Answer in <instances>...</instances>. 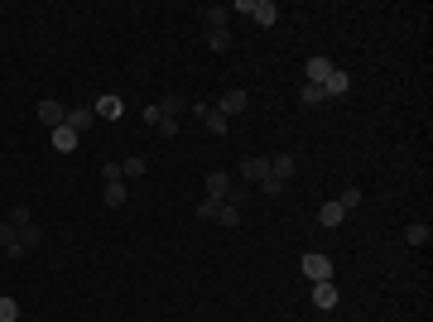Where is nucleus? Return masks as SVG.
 <instances>
[{
  "label": "nucleus",
  "instance_id": "obj_12",
  "mask_svg": "<svg viewBox=\"0 0 433 322\" xmlns=\"http://www.w3.org/2000/svg\"><path fill=\"white\" fill-rule=\"evenodd\" d=\"M270 173L279 178V183H289V178L298 173V159H294V154H274V159H270Z\"/></svg>",
  "mask_w": 433,
  "mask_h": 322
},
{
  "label": "nucleus",
  "instance_id": "obj_14",
  "mask_svg": "<svg viewBox=\"0 0 433 322\" xmlns=\"http://www.w3.org/2000/svg\"><path fill=\"white\" fill-rule=\"evenodd\" d=\"M49 140H54V149H58V154H78V130H68V125H58V130L49 135Z\"/></svg>",
  "mask_w": 433,
  "mask_h": 322
},
{
  "label": "nucleus",
  "instance_id": "obj_17",
  "mask_svg": "<svg viewBox=\"0 0 433 322\" xmlns=\"http://www.w3.org/2000/svg\"><path fill=\"white\" fill-rule=\"evenodd\" d=\"M0 250H5L10 260H15V255H25V250H20V231H15L10 221H0Z\"/></svg>",
  "mask_w": 433,
  "mask_h": 322
},
{
  "label": "nucleus",
  "instance_id": "obj_11",
  "mask_svg": "<svg viewBox=\"0 0 433 322\" xmlns=\"http://www.w3.org/2000/svg\"><path fill=\"white\" fill-rule=\"evenodd\" d=\"M313 308H323V313L337 308V284H332V279H327V284H313Z\"/></svg>",
  "mask_w": 433,
  "mask_h": 322
},
{
  "label": "nucleus",
  "instance_id": "obj_7",
  "mask_svg": "<svg viewBox=\"0 0 433 322\" xmlns=\"http://www.w3.org/2000/svg\"><path fill=\"white\" fill-rule=\"evenodd\" d=\"M207 197H212V202H226V197H231V178H226L221 168L207 173Z\"/></svg>",
  "mask_w": 433,
  "mask_h": 322
},
{
  "label": "nucleus",
  "instance_id": "obj_20",
  "mask_svg": "<svg viewBox=\"0 0 433 322\" xmlns=\"http://www.w3.org/2000/svg\"><path fill=\"white\" fill-rule=\"evenodd\" d=\"M207 49H212V54H226V49H231V29H207Z\"/></svg>",
  "mask_w": 433,
  "mask_h": 322
},
{
  "label": "nucleus",
  "instance_id": "obj_5",
  "mask_svg": "<svg viewBox=\"0 0 433 322\" xmlns=\"http://www.w3.org/2000/svg\"><path fill=\"white\" fill-rule=\"evenodd\" d=\"M92 116H106V120H121V116H126V101H121L116 92H106V97H97V106H92Z\"/></svg>",
  "mask_w": 433,
  "mask_h": 322
},
{
  "label": "nucleus",
  "instance_id": "obj_9",
  "mask_svg": "<svg viewBox=\"0 0 433 322\" xmlns=\"http://www.w3.org/2000/svg\"><path fill=\"white\" fill-rule=\"evenodd\" d=\"M241 178H245V183H265V178H270V159H260V154L245 159L241 163Z\"/></svg>",
  "mask_w": 433,
  "mask_h": 322
},
{
  "label": "nucleus",
  "instance_id": "obj_15",
  "mask_svg": "<svg viewBox=\"0 0 433 322\" xmlns=\"http://www.w3.org/2000/svg\"><path fill=\"white\" fill-rule=\"evenodd\" d=\"M159 116H169V120H183V116H188V101L169 92V97H159Z\"/></svg>",
  "mask_w": 433,
  "mask_h": 322
},
{
  "label": "nucleus",
  "instance_id": "obj_27",
  "mask_svg": "<svg viewBox=\"0 0 433 322\" xmlns=\"http://www.w3.org/2000/svg\"><path fill=\"white\" fill-rule=\"evenodd\" d=\"M216 212H221V202H212V197L197 202V216H202V221H216Z\"/></svg>",
  "mask_w": 433,
  "mask_h": 322
},
{
  "label": "nucleus",
  "instance_id": "obj_1",
  "mask_svg": "<svg viewBox=\"0 0 433 322\" xmlns=\"http://www.w3.org/2000/svg\"><path fill=\"white\" fill-rule=\"evenodd\" d=\"M231 10H236V15H250L255 25H274V20H279V5H274V0H236Z\"/></svg>",
  "mask_w": 433,
  "mask_h": 322
},
{
  "label": "nucleus",
  "instance_id": "obj_25",
  "mask_svg": "<svg viewBox=\"0 0 433 322\" xmlns=\"http://www.w3.org/2000/svg\"><path fill=\"white\" fill-rule=\"evenodd\" d=\"M323 87H313V82H303V106H323Z\"/></svg>",
  "mask_w": 433,
  "mask_h": 322
},
{
  "label": "nucleus",
  "instance_id": "obj_19",
  "mask_svg": "<svg viewBox=\"0 0 433 322\" xmlns=\"http://www.w3.org/2000/svg\"><path fill=\"white\" fill-rule=\"evenodd\" d=\"M429 236H433L429 221H409V226H405V241L409 245H429Z\"/></svg>",
  "mask_w": 433,
  "mask_h": 322
},
{
  "label": "nucleus",
  "instance_id": "obj_4",
  "mask_svg": "<svg viewBox=\"0 0 433 322\" xmlns=\"http://www.w3.org/2000/svg\"><path fill=\"white\" fill-rule=\"evenodd\" d=\"M39 120H44L49 130H58V125L68 120V106H63V101H54V97H49V101H39Z\"/></svg>",
  "mask_w": 433,
  "mask_h": 322
},
{
  "label": "nucleus",
  "instance_id": "obj_3",
  "mask_svg": "<svg viewBox=\"0 0 433 322\" xmlns=\"http://www.w3.org/2000/svg\"><path fill=\"white\" fill-rule=\"evenodd\" d=\"M245 106H250V97H245L241 87H231V92H221V101H216V111H221L226 120H231V116H241Z\"/></svg>",
  "mask_w": 433,
  "mask_h": 322
},
{
  "label": "nucleus",
  "instance_id": "obj_30",
  "mask_svg": "<svg viewBox=\"0 0 433 322\" xmlns=\"http://www.w3.org/2000/svg\"><path fill=\"white\" fill-rule=\"evenodd\" d=\"M337 202H342V207H347V212H352L356 202H361V188H347V192H342V197H337Z\"/></svg>",
  "mask_w": 433,
  "mask_h": 322
},
{
  "label": "nucleus",
  "instance_id": "obj_23",
  "mask_svg": "<svg viewBox=\"0 0 433 322\" xmlns=\"http://www.w3.org/2000/svg\"><path fill=\"white\" fill-rule=\"evenodd\" d=\"M216 221H221V226H241V207H236V202H221Z\"/></svg>",
  "mask_w": 433,
  "mask_h": 322
},
{
  "label": "nucleus",
  "instance_id": "obj_13",
  "mask_svg": "<svg viewBox=\"0 0 433 322\" xmlns=\"http://www.w3.org/2000/svg\"><path fill=\"white\" fill-rule=\"evenodd\" d=\"M197 15H202V25H207V29H226V20H231V10H226V5H202Z\"/></svg>",
  "mask_w": 433,
  "mask_h": 322
},
{
  "label": "nucleus",
  "instance_id": "obj_18",
  "mask_svg": "<svg viewBox=\"0 0 433 322\" xmlns=\"http://www.w3.org/2000/svg\"><path fill=\"white\" fill-rule=\"evenodd\" d=\"M92 120H97V116H92V106H68V120H63V125H68V130H87V125H92Z\"/></svg>",
  "mask_w": 433,
  "mask_h": 322
},
{
  "label": "nucleus",
  "instance_id": "obj_10",
  "mask_svg": "<svg viewBox=\"0 0 433 322\" xmlns=\"http://www.w3.org/2000/svg\"><path fill=\"white\" fill-rule=\"evenodd\" d=\"M342 221H347V207H342V202H323V207H318V226L332 231V226H342Z\"/></svg>",
  "mask_w": 433,
  "mask_h": 322
},
{
  "label": "nucleus",
  "instance_id": "obj_16",
  "mask_svg": "<svg viewBox=\"0 0 433 322\" xmlns=\"http://www.w3.org/2000/svg\"><path fill=\"white\" fill-rule=\"evenodd\" d=\"M102 202H106V207H126V202H130V188H126V178H116V183H106V192H102Z\"/></svg>",
  "mask_w": 433,
  "mask_h": 322
},
{
  "label": "nucleus",
  "instance_id": "obj_21",
  "mask_svg": "<svg viewBox=\"0 0 433 322\" xmlns=\"http://www.w3.org/2000/svg\"><path fill=\"white\" fill-rule=\"evenodd\" d=\"M44 241V231H39V221H29V226H20V250H29V245Z\"/></svg>",
  "mask_w": 433,
  "mask_h": 322
},
{
  "label": "nucleus",
  "instance_id": "obj_28",
  "mask_svg": "<svg viewBox=\"0 0 433 322\" xmlns=\"http://www.w3.org/2000/svg\"><path fill=\"white\" fill-rule=\"evenodd\" d=\"M154 130H159V140H173V135L183 130V125H178V120H169V116H164L159 125H154Z\"/></svg>",
  "mask_w": 433,
  "mask_h": 322
},
{
  "label": "nucleus",
  "instance_id": "obj_22",
  "mask_svg": "<svg viewBox=\"0 0 433 322\" xmlns=\"http://www.w3.org/2000/svg\"><path fill=\"white\" fill-rule=\"evenodd\" d=\"M121 178H145V159H140V154L121 159Z\"/></svg>",
  "mask_w": 433,
  "mask_h": 322
},
{
  "label": "nucleus",
  "instance_id": "obj_6",
  "mask_svg": "<svg viewBox=\"0 0 433 322\" xmlns=\"http://www.w3.org/2000/svg\"><path fill=\"white\" fill-rule=\"evenodd\" d=\"M332 78V58H308V73H303V82H313V87H323V82Z\"/></svg>",
  "mask_w": 433,
  "mask_h": 322
},
{
  "label": "nucleus",
  "instance_id": "obj_24",
  "mask_svg": "<svg viewBox=\"0 0 433 322\" xmlns=\"http://www.w3.org/2000/svg\"><path fill=\"white\" fill-rule=\"evenodd\" d=\"M0 322H20V303L5 298V294H0Z\"/></svg>",
  "mask_w": 433,
  "mask_h": 322
},
{
  "label": "nucleus",
  "instance_id": "obj_29",
  "mask_svg": "<svg viewBox=\"0 0 433 322\" xmlns=\"http://www.w3.org/2000/svg\"><path fill=\"white\" fill-rule=\"evenodd\" d=\"M260 188L270 192V197H284V188H289V183H279V178H274V173H270V178H265V183H260Z\"/></svg>",
  "mask_w": 433,
  "mask_h": 322
},
{
  "label": "nucleus",
  "instance_id": "obj_8",
  "mask_svg": "<svg viewBox=\"0 0 433 322\" xmlns=\"http://www.w3.org/2000/svg\"><path fill=\"white\" fill-rule=\"evenodd\" d=\"M352 92V73H342V68H332V78L323 82V97H347Z\"/></svg>",
  "mask_w": 433,
  "mask_h": 322
},
{
  "label": "nucleus",
  "instance_id": "obj_2",
  "mask_svg": "<svg viewBox=\"0 0 433 322\" xmlns=\"http://www.w3.org/2000/svg\"><path fill=\"white\" fill-rule=\"evenodd\" d=\"M298 269H303V279H313V284H327V279H332V260L318 255V250H308V255L298 260Z\"/></svg>",
  "mask_w": 433,
  "mask_h": 322
},
{
  "label": "nucleus",
  "instance_id": "obj_26",
  "mask_svg": "<svg viewBox=\"0 0 433 322\" xmlns=\"http://www.w3.org/2000/svg\"><path fill=\"white\" fill-rule=\"evenodd\" d=\"M5 221L20 231V226H29V221H34V212H29V207H10V216H5Z\"/></svg>",
  "mask_w": 433,
  "mask_h": 322
}]
</instances>
